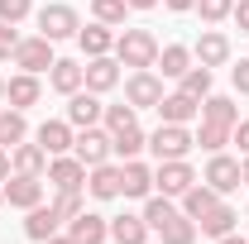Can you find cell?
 <instances>
[{
  "instance_id": "cell-17",
  "label": "cell",
  "mask_w": 249,
  "mask_h": 244,
  "mask_svg": "<svg viewBox=\"0 0 249 244\" xmlns=\"http://www.w3.org/2000/svg\"><path fill=\"white\" fill-rule=\"evenodd\" d=\"M154 192V173L139 163V158H124L120 168V196H149Z\"/></svg>"
},
{
  "instance_id": "cell-33",
  "label": "cell",
  "mask_w": 249,
  "mask_h": 244,
  "mask_svg": "<svg viewBox=\"0 0 249 244\" xmlns=\"http://www.w3.org/2000/svg\"><path fill=\"white\" fill-rule=\"evenodd\" d=\"M158 240H163V244H192V240H196V220H187V215H173V220L158 230Z\"/></svg>"
},
{
  "instance_id": "cell-37",
  "label": "cell",
  "mask_w": 249,
  "mask_h": 244,
  "mask_svg": "<svg viewBox=\"0 0 249 244\" xmlns=\"http://www.w3.org/2000/svg\"><path fill=\"white\" fill-rule=\"evenodd\" d=\"M53 211H58L62 220L82 215V211H87V206H82V187H72V192H58V196H53Z\"/></svg>"
},
{
  "instance_id": "cell-1",
  "label": "cell",
  "mask_w": 249,
  "mask_h": 244,
  "mask_svg": "<svg viewBox=\"0 0 249 244\" xmlns=\"http://www.w3.org/2000/svg\"><path fill=\"white\" fill-rule=\"evenodd\" d=\"M115 62L120 67H154L158 62V38L149 29H124L120 38H115Z\"/></svg>"
},
{
  "instance_id": "cell-22",
  "label": "cell",
  "mask_w": 249,
  "mask_h": 244,
  "mask_svg": "<svg viewBox=\"0 0 249 244\" xmlns=\"http://www.w3.org/2000/svg\"><path fill=\"white\" fill-rule=\"evenodd\" d=\"M77 43H82V53L87 58H106L110 48H115V34H110V24H87V29H77Z\"/></svg>"
},
{
  "instance_id": "cell-48",
  "label": "cell",
  "mask_w": 249,
  "mask_h": 244,
  "mask_svg": "<svg viewBox=\"0 0 249 244\" xmlns=\"http://www.w3.org/2000/svg\"><path fill=\"white\" fill-rule=\"evenodd\" d=\"M216 244H249V240H240V235H220Z\"/></svg>"
},
{
  "instance_id": "cell-6",
  "label": "cell",
  "mask_w": 249,
  "mask_h": 244,
  "mask_svg": "<svg viewBox=\"0 0 249 244\" xmlns=\"http://www.w3.org/2000/svg\"><path fill=\"white\" fill-rule=\"evenodd\" d=\"M72 153L87 163V168H96V163H110V129H77V139H72Z\"/></svg>"
},
{
  "instance_id": "cell-8",
  "label": "cell",
  "mask_w": 249,
  "mask_h": 244,
  "mask_svg": "<svg viewBox=\"0 0 249 244\" xmlns=\"http://www.w3.org/2000/svg\"><path fill=\"white\" fill-rule=\"evenodd\" d=\"M5 201L10 206H19V211H34L38 201H43V182L38 177H29V173H15V177H5Z\"/></svg>"
},
{
  "instance_id": "cell-24",
  "label": "cell",
  "mask_w": 249,
  "mask_h": 244,
  "mask_svg": "<svg viewBox=\"0 0 249 244\" xmlns=\"http://www.w3.org/2000/svg\"><path fill=\"white\" fill-rule=\"evenodd\" d=\"M10 163H15V173H29V177H43L48 173V153L38 149V144H15L10 149Z\"/></svg>"
},
{
  "instance_id": "cell-2",
  "label": "cell",
  "mask_w": 249,
  "mask_h": 244,
  "mask_svg": "<svg viewBox=\"0 0 249 244\" xmlns=\"http://www.w3.org/2000/svg\"><path fill=\"white\" fill-rule=\"evenodd\" d=\"M149 149L158 153V163H168V158H187V153L196 149V139L187 134V124H158L154 134H149Z\"/></svg>"
},
{
  "instance_id": "cell-51",
  "label": "cell",
  "mask_w": 249,
  "mask_h": 244,
  "mask_svg": "<svg viewBox=\"0 0 249 244\" xmlns=\"http://www.w3.org/2000/svg\"><path fill=\"white\" fill-rule=\"evenodd\" d=\"M0 206H5V187H0Z\"/></svg>"
},
{
  "instance_id": "cell-38",
  "label": "cell",
  "mask_w": 249,
  "mask_h": 244,
  "mask_svg": "<svg viewBox=\"0 0 249 244\" xmlns=\"http://www.w3.org/2000/svg\"><path fill=\"white\" fill-rule=\"evenodd\" d=\"M196 10H201V19H206V24H220V19H230L235 0H196Z\"/></svg>"
},
{
  "instance_id": "cell-45",
  "label": "cell",
  "mask_w": 249,
  "mask_h": 244,
  "mask_svg": "<svg viewBox=\"0 0 249 244\" xmlns=\"http://www.w3.org/2000/svg\"><path fill=\"white\" fill-rule=\"evenodd\" d=\"M10 168H15V163H10V149H0V182L10 177Z\"/></svg>"
},
{
  "instance_id": "cell-41",
  "label": "cell",
  "mask_w": 249,
  "mask_h": 244,
  "mask_svg": "<svg viewBox=\"0 0 249 244\" xmlns=\"http://www.w3.org/2000/svg\"><path fill=\"white\" fill-rule=\"evenodd\" d=\"M230 77H235V91L249 96V58H240L235 67H230Z\"/></svg>"
},
{
  "instance_id": "cell-21",
  "label": "cell",
  "mask_w": 249,
  "mask_h": 244,
  "mask_svg": "<svg viewBox=\"0 0 249 244\" xmlns=\"http://www.w3.org/2000/svg\"><path fill=\"white\" fill-rule=\"evenodd\" d=\"M211 206H220V192H216V187L192 182V187L182 192V215H187V220H201V215L211 211Z\"/></svg>"
},
{
  "instance_id": "cell-43",
  "label": "cell",
  "mask_w": 249,
  "mask_h": 244,
  "mask_svg": "<svg viewBox=\"0 0 249 244\" xmlns=\"http://www.w3.org/2000/svg\"><path fill=\"white\" fill-rule=\"evenodd\" d=\"M230 19H235V24H240V34H249V0H240V5H235V10H230Z\"/></svg>"
},
{
  "instance_id": "cell-5",
  "label": "cell",
  "mask_w": 249,
  "mask_h": 244,
  "mask_svg": "<svg viewBox=\"0 0 249 244\" xmlns=\"http://www.w3.org/2000/svg\"><path fill=\"white\" fill-rule=\"evenodd\" d=\"M53 43H48V38H43V34H38V38H19V48H15V67H19V72H34V77H38V72H48V67H53Z\"/></svg>"
},
{
  "instance_id": "cell-7",
  "label": "cell",
  "mask_w": 249,
  "mask_h": 244,
  "mask_svg": "<svg viewBox=\"0 0 249 244\" xmlns=\"http://www.w3.org/2000/svg\"><path fill=\"white\" fill-rule=\"evenodd\" d=\"M192 182H196V173L187 168V158H168V163H158V173H154V187L163 196H182Z\"/></svg>"
},
{
  "instance_id": "cell-14",
  "label": "cell",
  "mask_w": 249,
  "mask_h": 244,
  "mask_svg": "<svg viewBox=\"0 0 249 244\" xmlns=\"http://www.w3.org/2000/svg\"><path fill=\"white\" fill-rule=\"evenodd\" d=\"M48 87L58 96H72V91H82L87 87V77H82V62H72V58H58L53 67H48Z\"/></svg>"
},
{
  "instance_id": "cell-15",
  "label": "cell",
  "mask_w": 249,
  "mask_h": 244,
  "mask_svg": "<svg viewBox=\"0 0 249 244\" xmlns=\"http://www.w3.org/2000/svg\"><path fill=\"white\" fill-rule=\"evenodd\" d=\"M38 96H43V87H38V77H34V72H19V77H10V82H5V101H10L15 110L38 105Z\"/></svg>"
},
{
  "instance_id": "cell-25",
  "label": "cell",
  "mask_w": 249,
  "mask_h": 244,
  "mask_svg": "<svg viewBox=\"0 0 249 244\" xmlns=\"http://www.w3.org/2000/svg\"><path fill=\"white\" fill-rule=\"evenodd\" d=\"M110 240L115 244H144L149 240V220L144 215H115L110 220Z\"/></svg>"
},
{
  "instance_id": "cell-35",
  "label": "cell",
  "mask_w": 249,
  "mask_h": 244,
  "mask_svg": "<svg viewBox=\"0 0 249 244\" xmlns=\"http://www.w3.org/2000/svg\"><path fill=\"white\" fill-rule=\"evenodd\" d=\"M134 115H139V110L124 101V105H106V115H101V120H106V129H110V134H120V129H129V124H139Z\"/></svg>"
},
{
  "instance_id": "cell-12",
  "label": "cell",
  "mask_w": 249,
  "mask_h": 244,
  "mask_svg": "<svg viewBox=\"0 0 249 244\" xmlns=\"http://www.w3.org/2000/svg\"><path fill=\"white\" fill-rule=\"evenodd\" d=\"M48 182L58 187V192L87 187V163H82V158H67V153H58V158L48 163Z\"/></svg>"
},
{
  "instance_id": "cell-40",
  "label": "cell",
  "mask_w": 249,
  "mask_h": 244,
  "mask_svg": "<svg viewBox=\"0 0 249 244\" xmlns=\"http://www.w3.org/2000/svg\"><path fill=\"white\" fill-rule=\"evenodd\" d=\"M15 48H19V34H15V24H0V62L15 58Z\"/></svg>"
},
{
  "instance_id": "cell-18",
  "label": "cell",
  "mask_w": 249,
  "mask_h": 244,
  "mask_svg": "<svg viewBox=\"0 0 249 244\" xmlns=\"http://www.w3.org/2000/svg\"><path fill=\"white\" fill-rule=\"evenodd\" d=\"M87 192H91L96 201H115L120 196V168L115 163H96L91 177H87Z\"/></svg>"
},
{
  "instance_id": "cell-4",
  "label": "cell",
  "mask_w": 249,
  "mask_h": 244,
  "mask_svg": "<svg viewBox=\"0 0 249 244\" xmlns=\"http://www.w3.org/2000/svg\"><path fill=\"white\" fill-rule=\"evenodd\" d=\"M124 101H129L134 110H154L158 101H163V82H158V72L139 67V72L124 82Z\"/></svg>"
},
{
  "instance_id": "cell-3",
  "label": "cell",
  "mask_w": 249,
  "mask_h": 244,
  "mask_svg": "<svg viewBox=\"0 0 249 244\" xmlns=\"http://www.w3.org/2000/svg\"><path fill=\"white\" fill-rule=\"evenodd\" d=\"M77 29H82V19H77L72 5H43V10H38V34H43L48 43H58V38H77Z\"/></svg>"
},
{
  "instance_id": "cell-28",
  "label": "cell",
  "mask_w": 249,
  "mask_h": 244,
  "mask_svg": "<svg viewBox=\"0 0 249 244\" xmlns=\"http://www.w3.org/2000/svg\"><path fill=\"white\" fill-rule=\"evenodd\" d=\"M149 149V134L139 129V124H129L120 134H110V153H120V158H139V153Z\"/></svg>"
},
{
  "instance_id": "cell-16",
  "label": "cell",
  "mask_w": 249,
  "mask_h": 244,
  "mask_svg": "<svg viewBox=\"0 0 249 244\" xmlns=\"http://www.w3.org/2000/svg\"><path fill=\"white\" fill-rule=\"evenodd\" d=\"M72 139H77V134H72V124H67V120H43V124H38V149L48 153V158L67 153V149H72Z\"/></svg>"
},
{
  "instance_id": "cell-49",
  "label": "cell",
  "mask_w": 249,
  "mask_h": 244,
  "mask_svg": "<svg viewBox=\"0 0 249 244\" xmlns=\"http://www.w3.org/2000/svg\"><path fill=\"white\" fill-rule=\"evenodd\" d=\"M240 182L249 187V158H245V163H240Z\"/></svg>"
},
{
  "instance_id": "cell-36",
  "label": "cell",
  "mask_w": 249,
  "mask_h": 244,
  "mask_svg": "<svg viewBox=\"0 0 249 244\" xmlns=\"http://www.w3.org/2000/svg\"><path fill=\"white\" fill-rule=\"evenodd\" d=\"M124 0H91V15L101 19V24H124Z\"/></svg>"
},
{
  "instance_id": "cell-23",
  "label": "cell",
  "mask_w": 249,
  "mask_h": 244,
  "mask_svg": "<svg viewBox=\"0 0 249 244\" xmlns=\"http://www.w3.org/2000/svg\"><path fill=\"white\" fill-rule=\"evenodd\" d=\"M72 235L82 244H106L110 240V220L96 215V211H82V215H72Z\"/></svg>"
},
{
  "instance_id": "cell-34",
  "label": "cell",
  "mask_w": 249,
  "mask_h": 244,
  "mask_svg": "<svg viewBox=\"0 0 249 244\" xmlns=\"http://www.w3.org/2000/svg\"><path fill=\"white\" fill-rule=\"evenodd\" d=\"M178 82H182V91H187V96L206 101V96H211V67H187Z\"/></svg>"
},
{
  "instance_id": "cell-19",
  "label": "cell",
  "mask_w": 249,
  "mask_h": 244,
  "mask_svg": "<svg viewBox=\"0 0 249 244\" xmlns=\"http://www.w3.org/2000/svg\"><path fill=\"white\" fill-rule=\"evenodd\" d=\"M58 225H62V215L53 211V201H48V206L38 201V206L29 211V220H24V235L43 244V240H53V235H58Z\"/></svg>"
},
{
  "instance_id": "cell-47",
  "label": "cell",
  "mask_w": 249,
  "mask_h": 244,
  "mask_svg": "<svg viewBox=\"0 0 249 244\" xmlns=\"http://www.w3.org/2000/svg\"><path fill=\"white\" fill-rule=\"evenodd\" d=\"M124 5H129V10H154L158 0H124Z\"/></svg>"
},
{
  "instance_id": "cell-11",
  "label": "cell",
  "mask_w": 249,
  "mask_h": 244,
  "mask_svg": "<svg viewBox=\"0 0 249 244\" xmlns=\"http://www.w3.org/2000/svg\"><path fill=\"white\" fill-rule=\"evenodd\" d=\"M82 77H87V91H96V96H106L115 82H120V62L110 58H87V67H82Z\"/></svg>"
},
{
  "instance_id": "cell-32",
  "label": "cell",
  "mask_w": 249,
  "mask_h": 244,
  "mask_svg": "<svg viewBox=\"0 0 249 244\" xmlns=\"http://www.w3.org/2000/svg\"><path fill=\"white\" fill-rule=\"evenodd\" d=\"M192 139H196L206 153H220L225 144H230V124H211V120H201V129H196Z\"/></svg>"
},
{
  "instance_id": "cell-31",
  "label": "cell",
  "mask_w": 249,
  "mask_h": 244,
  "mask_svg": "<svg viewBox=\"0 0 249 244\" xmlns=\"http://www.w3.org/2000/svg\"><path fill=\"white\" fill-rule=\"evenodd\" d=\"M158 67H163V77H182L187 67H192V53H187L182 43H168V48H158Z\"/></svg>"
},
{
  "instance_id": "cell-27",
  "label": "cell",
  "mask_w": 249,
  "mask_h": 244,
  "mask_svg": "<svg viewBox=\"0 0 249 244\" xmlns=\"http://www.w3.org/2000/svg\"><path fill=\"white\" fill-rule=\"evenodd\" d=\"M201 120H211V124H240V110H235V101L230 96H206L201 101Z\"/></svg>"
},
{
  "instance_id": "cell-30",
  "label": "cell",
  "mask_w": 249,
  "mask_h": 244,
  "mask_svg": "<svg viewBox=\"0 0 249 244\" xmlns=\"http://www.w3.org/2000/svg\"><path fill=\"white\" fill-rule=\"evenodd\" d=\"M173 215H182L178 206H173V196H163V192H158V196H149V206H144V220H149V230H154V235L168 225V220H173Z\"/></svg>"
},
{
  "instance_id": "cell-44",
  "label": "cell",
  "mask_w": 249,
  "mask_h": 244,
  "mask_svg": "<svg viewBox=\"0 0 249 244\" xmlns=\"http://www.w3.org/2000/svg\"><path fill=\"white\" fill-rule=\"evenodd\" d=\"M163 5H168L173 15H182V10H196V0H163Z\"/></svg>"
},
{
  "instance_id": "cell-29",
  "label": "cell",
  "mask_w": 249,
  "mask_h": 244,
  "mask_svg": "<svg viewBox=\"0 0 249 244\" xmlns=\"http://www.w3.org/2000/svg\"><path fill=\"white\" fill-rule=\"evenodd\" d=\"M24 134H29V124H24V110H5L0 115V149H15V144H24Z\"/></svg>"
},
{
  "instance_id": "cell-26",
  "label": "cell",
  "mask_w": 249,
  "mask_h": 244,
  "mask_svg": "<svg viewBox=\"0 0 249 244\" xmlns=\"http://www.w3.org/2000/svg\"><path fill=\"white\" fill-rule=\"evenodd\" d=\"M196 225H201V235H211V240H220V235H235V225H240V215H235L230 206H225V201H220V206H211V211L201 215Z\"/></svg>"
},
{
  "instance_id": "cell-9",
  "label": "cell",
  "mask_w": 249,
  "mask_h": 244,
  "mask_svg": "<svg viewBox=\"0 0 249 244\" xmlns=\"http://www.w3.org/2000/svg\"><path fill=\"white\" fill-rule=\"evenodd\" d=\"M101 115H106V105H101L96 91H72L67 96V124H72V129H91Z\"/></svg>"
},
{
  "instance_id": "cell-20",
  "label": "cell",
  "mask_w": 249,
  "mask_h": 244,
  "mask_svg": "<svg viewBox=\"0 0 249 244\" xmlns=\"http://www.w3.org/2000/svg\"><path fill=\"white\" fill-rule=\"evenodd\" d=\"M196 62H201V67H225V62H230V38L216 34V29H206L196 38Z\"/></svg>"
},
{
  "instance_id": "cell-13",
  "label": "cell",
  "mask_w": 249,
  "mask_h": 244,
  "mask_svg": "<svg viewBox=\"0 0 249 244\" xmlns=\"http://www.w3.org/2000/svg\"><path fill=\"white\" fill-rule=\"evenodd\" d=\"M206 187H216L220 196L225 192H235L240 187V163L235 158H225V153H211V163H206V177H201Z\"/></svg>"
},
{
  "instance_id": "cell-50",
  "label": "cell",
  "mask_w": 249,
  "mask_h": 244,
  "mask_svg": "<svg viewBox=\"0 0 249 244\" xmlns=\"http://www.w3.org/2000/svg\"><path fill=\"white\" fill-rule=\"evenodd\" d=\"M0 101H5V77H0Z\"/></svg>"
},
{
  "instance_id": "cell-42",
  "label": "cell",
  "mask_w": 249,
  "mask_h": 244,
  "mask_svg": "<svg viewBox=\"0 0 249 244\" xmlns=\"http://www.w3.org/2000/svg\"><path fill=\"white\" fill-rule=\"evenodd\" d=\"M230 144H240V153L249 158V120H240L235 129H230Z\"/></svg>"
},
{
  "instance_id": "cell-10",
  "label": "cell",
  "mask_w": 249,
  "mask_h": 244,
  "mask_svg": "<svg viewBox=\"0 0 249 244\" xmlns=\"http://www.w3.org/2000/svg\"><path fill=\"white\" fill-rule=\"evenodd\" d=\"M154 110H158V120H163V124H187V120L201 115V101L187 96V91H173V96H163Z\"/></svg>"
},
{
  "instance_id": "cell-39",
  "label": "cell",
  "mask_w": 249,
  "mask_h": 244,
  "mask_svg": "<svg viewBox=\"0 0 249 244\" xmlns=\"http://www.w3.org/2000/svg\"><path fill=\"white\" fill-rule=\"evenodd\" d=\"M29 0H0V24H19V19H29Z\"/></svg>"
},
{
  "instance_id": "cell-46",
  "label": "cell",
  "mask_w": 249,
  "mask_h": 244,
  "mask_svg": "<svg viewBox=\"0 0 249 244\" xmlns=\"http://www.w3.org/2000/svg\"><path fill=\"white\" fill-rule=\"evenodd\" d=\"M43 244H82L77 235H53V240H43Z\"/></svg>"
}]
</instances>
